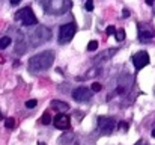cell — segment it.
Here are the masks:
<instances>
[{
  "instance_id": "6da1fadb",
  "label": "cell",
  "mask_w": 155,
  "mask_h": 145,
  "mask_svg": "<svg viewBox=\"0 0 155 145\" xmlns=\"http://www.w3.org/2000/svg\"><path fill=\"white\" fill-rule=\"evenodd\" d=\"M54 62V51L44 50L29 59V71L33 74H39L41 71L48 70Z\"/></svg>"
},
{
  "instance_id": "7a4b0ae2",
  "label": "cell",
  "mask_w": 155,
  "mask_h": 145,
  "mask_svg": "<svg viewBox=\"0 0 155 145\" xmlns=\"http://www.w3.org/2000/svg\"><path fill=\"white\" fill-rule=\"evenodd\" d=\"M17 18L21 20L23 26H36V24H38V18H36V15L33 14L32 8H29V6L20 9L18 14H17Z\"/></svg>"
},
{
  "instance_id": "3957f363",
  "label": "cell",
  "mask_w": 155,
  "mask_h": 145,
  "mask_svg": "<svg viewBox=\"0 0 155 145\" xmlns=\"http://www.w3.org/2000/svg\"><path fill=\"white\" fill-rule=\"evenodd\" d=\"M75 32H77L75 24H72V23L62 24L60 29H59V43H60V44H68V43L74 38Z\"/></svg>"
},
{
  "instance_id": "277c9868",
  "label": "cell",
  "mask_w": 155,
  "mask_h": 145,
  "mask_svg": "<svg viewBox=\"0 0 155 145\" xmlns=\"http://www.w3.org/2000/svg\"><path fill=\"white\" fill-rule=\"evenodd\" d=\"M98 127L103 132V135H111L114 127H116V121L110 116H100L98 118Z\"/></svg>"
},
{
  "instance_id": "5b68a950",
  "label": "cell",
  "mask_w": 155,
  "mask_h": 145,
  "mask_svg": "<svg viewBox=\"0 0 155 145\" xmlns=\"http://www.w3.org/2000/svg\"><path fill=\"white\" fill-rule=\"evenodd\" d=\"M91 97H92V91L86 86H78L72 91V98L78 103H86L91 100Z\"/></svg>"
},
{
  "instance_id": "8992f818",
  "label": "cell",
  "mask_w": 155,
  "mask_h": 145,
  "mask_svg": "<svg viewBox=\"0 0 155 145\" xmlns=\"http://www.w3.org/2000/svg\"><path fill=\"white\" fill-rule=\"evenodd\" d=\"M155 38V30L149 29L146 23L139 24V41L140 43H149Z\"/></svg>"
},
{
  "instance_id": "52a82bcc",
  "label": "cell",
  "mask_w": 155,
  "mask_h": 145,
  "mask_svg": "<svg viewBox=\"0 0 155 145\" xmlns=\"http://www.w3.org/2000/svg\"><path fill=\"white\" fill-rule=\"evenodd\" d=\"M133 64H134L136 70H142V68H145V67L149 64V54H148L145 50L137 51V53L133 56Z\"/></svg>"
},
{
  "instance_id": "ba28073f",
  "label": "cell",
  "mask_w": 155,
  "mask_h": 145,
  "mask_svg": "<svg viewBox=\"0 0 155 145\" xmlns=\"http://www.w3.org/2000/svg\"><path fill=\"white\" fill-rule=\"evenodd\" d=\"M45 9L48 11V14H62L66 9V3L65 0H48Z\"/></svg>"
},
{
  "instance_id": "9c48e42d",
  "label": "cell",
  "mask_w": 155,
  "mask_h": 145,
  "mask_svg": "<svg viewBox=\"0 0 155 145\" xmlns=\"http://www.w3.org/2000/svg\"><path fill=\"white\" fill-rule=\"evenodd\" d=\"M51 121H53V124H54V127L59 129V130H68L69 126H71V123H69L71 119H69V116L65 115V113L56 115V118H53Z\"/></svg>"
},
{
  "instance_id": "30bf717a",
  "label": "cell",
  "mask_w": 155,
  "mask_h": 145,
  "mask_svg": "<svg viewBox=\"0 0 155 145\" xmlns=\"http://www.w3.org/2000/svg\"><path fill=\"white\" fill-rule=\"evenodd\" d=\"M50 106H51L53 109H57V110H66V109H69V104L68 103H65V101H60V100H53L51 103H50Z\"/></svg>"
},
{
  "instance_id": "8fae6325",
  "label": "cell",
  "mask_w": 155,
  "mask_h": 145,
  "mask_svg": "<svg viewBox=\"0 0 155 145\" xmlns=\"http://www.w3.org/2000/svg\"><path fill=\"white\" fill-rule=\"evenodd\" d=\"M11 43H12V40L9 36H2L0 38V48H6Z\"/></svg>"
},
{
  "instance_id": "7c38bea8",
  "label": "cell",
  "mask_w": 155,
  "mask_h": 145,
  "mask_svg": "<svg viewBox=\"0 0 155 145\" xmlns=\"http://www.w3.org/2000/svg\"><path fill=\"white\" fill-rule=\"evenodd\" d=\"M41 123H42L44 126H47V124H50V123H51V116H50V113H48V112H45V113L41 116Z\"/></svg>"
},
{
  "instance_id": "4fadbf2b",
  "label": "cell",
  "mask_w": 155,
  "mask_h": 145,
  "mask_svg": "<svg viewBox=\"0 0 155 145\" xmlns=\"http://www.w3.org/2000/svg\"><path fill=\"white\" fill-rule=\"evenodd\" d=\"M114 35H116V40H117V41H124V40H125V30H124V29L116 30Z\"/></svg>"
},
{
  "instance_id": "5bb4252c",
  "label": "cell",
  "mask_w": 155,
  "mask_h": 145,
  "mask_svg": "<svg viewBox=\"0 0 155 145\" xmlns=\"http://www.w3.org/2000/svg\"><path fill=\"white\" fill-rule=\"evenodd\" d=\"M101 89H103V86H101V83H98V82H94L92 86H91V91H92V92H100Z\"/></svg>"
},
{
  "instance_id": "9a60e30c",
  "label": "cell",
  "mask_w": 155,
  "mask_h": 145,
  "mask_svg": "<svg viewBox=\"0 0 155 145\" xmlns=\"http://www.w3.org/2000/svg\"><path fill=\"white\" fill-rule=\"evenodd\" d=\"M5 126H6V129H14L15 127V119L14 118H8L5 121Z\"/></svg>"
},
{
  "instance_id": "2e32d148",
  "label": "cell",
  "mask_w": 155,
  "mask_h": 145,
  "mask_svg": "<svg viewBox=\"0 0 155 145\" xmlns=\"http://www.w3.org/2000/svg\"><path fill=\"white\" fill-rule=\"evenodd\" d=\"M117 127H119L120 130H124V132H127V130L130 129V124H128L127 121H119V124H117Z\"/></svg>"
},
{
  "instance_id": "e0dca14e",
  "label": "cell",
  "mask_w": 155,
  "mask_h": 145,
  "mask_svg": "<svg viewBox=\"0 0 155 145\" xmlns=\"http://www.w3.org/2000/svg\"><path fill=\"white\" fill-rule=\"evenodd\" d=\"M98 48V41H91L89 44H87V50L89 51H95Z\"/></svg>"
},
{
  "instance_id": "ac0fdd59",
  "label": "cell",
  "mask_w": 155,
  "mask_h": 145,
  "mask_svg": "<svg viewBox=\"0 0 155 145\" xmlns=\"http://www.w3.org/2000/svg\"><path fill=\"white\" fill-rule=\"evenodd\" d=\"M36 104H38L36 100H27V101H26V107H27V109H33Z\"/></svg>"
},
{
  "instance_id": "d6986e66",
  "label": "cell",
  "mask_w": 155,
  "mask_h": 145,
  "mask_svg": "<svg viewBox=\"0 0 155 145\" xmlns=\"http://www.w3.org/2000/svg\"><path fill=\"white\" fill-rule=\"evenodd\" d=\"M94 6H95L94 0H86V3H84V8H86V11H92V9H94Z\"/></svg>"
},
{
  "instance_id": "ffe728a7",
  "label": "cell",
  "mask_w": 155,
  "mask_h": 145,
  "mask_svg": "<svg viewBox=\"0 0 155 145\" xmlns=\"http://www.w3.org/2000/svg\"><path fill=\"white\" fill-rule=\"evenodd\" d=\"M114 32H116V27H114V26H108V27L105 29V33H107V35H114Z\"/></svg>"
},
{
  "instance_id": "44dd1931",
  "label": "cell",
  "mask_w": 155,
  "mask_h": 145,
  "mask_svg": "<svg viewBox=\"0 0 155 145\" xmlns=\"http://www.w3.org/2000/svg\"><path fill=\"white\" fill-rule=\"evenodd\" d=\"M130 15H131V12H130V9H127V8H125V9L122 11V18H128Z\"/></svg>"
},
{
  "instance_id": "7402d4cb",
  "label": "cell",
  "mask_w": 155,
  "mask_h": 145,
  "mask_svg": "<svg viewBox=\"0 0 155 145\" xmlns=\"http://www.w3.org/2000/svg\"><path fill=\"white\" fill-rule=\"evenodd\" d=\"M20 2H21V0H11V5L17 6V5H20Z\"/></svg>"
},
{
  "instance_id": "603a6c76",
  "label": "cell",
  "mask_w": 155,
  "mask_h": 145,
  "mask_svg": "<svg viewBox=\"0 0 155 145\" xmlns=\"http://www.w3.org/2000/svg\"><path fill=\"white\" fill-rule=\"evenodd\" d=\"M146 5L152 6V5H155V0H146Z\"/></svg>"
},
{
  "instance_id": "cb8c5ba5",
  "label": "cell",
  "mask_w": 155,
  "mask_h": 145,
  "mask_svg": "<svg viewBox=\"0 0 155 145\" xmlns=\"http://www.w3.org/2000/svg\"><path fill=\"white\" fill-rule=\"evenodd\" d=\"M136 145H146V142H145L143 139H140V141H139V142H137V144H136Z\"/></svg>"
},
{
  "instance_id": "d4e9b609",
  "label": "cell",
  "mask_w": 155,
  "mask_h": 145,
  "mask_svg": "<svg viewBox=\"0 0 155 145\" xmlns=\"http://www.w3.org/2000/svg\"><path fill=\"white\" fill-rule=\"evenodd\" d=\"M152 138H155V129L152 130Z\"/></svg>"
},
{
  "instance_id": "484cf974",
  "label": "cell",
  "mask_w": 155,
  "mask_h": 145,
  "mask_svg": "<svg viewBox=\"0 0 155 145\" xmlns=\"http://www.w3.org/2000/svg\"><path fill=\"white\" fill-rule=\"evenodd\" d=\"M38 145H45V144H42V142H39V144H38Z\"/></svg>"
},
{
  "instance_id": "4316f807",
  "label": "cell",
  "mask_w": 155,
  "mask_h": 145,
  "mask_svg": "<svg viewBox=\"0 0 155 145\" xmlns=\"http://www.w3.org/2000/svg\"><path fill=\"white\" fill-rule=\"evenodd\" d=\"M2 118H3V116H2V113H0V119H2Z\"/></svg>"
}]
</instances>
